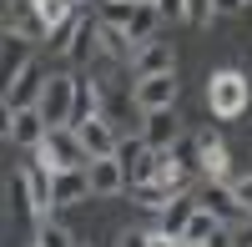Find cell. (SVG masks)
Here are the masks:
<instances>
[{"label": "cell", "mask_w": 252, "mask_h": 247, "mask_svg": "<svg viewBox=\"0 0 252 247\" xmlns=\"http://www.w3.org/2000/svg\"><path fill=\"white\" fill-rule=\"evenodd\" d=\"M46 81H51L46 66L31 56V66L15 76V86H10V91H0V96H10V106H15V111H26V106H40V91H46Z\"/></svg>", "instance_id": "8992f818"}, {"label": "cell", "mask_w": 252, "mask_h": 247, "mask_svg": "<svg viewBox=\"0 0 252 247\" xmlns=\"http://www.w3.org/2000/svg\"><path fill=\"white\" fill-rule=\"evenodd\" d=\"M31 247H40V242H31Z\"/></svg>", "instance_id": "ab89813d"}, {"label": "cell", "mask_w": 252, "mask_h": 247, "mask_svg": "<svg viewBox=\"0 0 252 247\" xmlns=\"http://www.w3.org/2000/svg\"><path fill=\"white\" fill-rule=\"evenodd\" d=\"M35 10H40V20H46V26H56V20H66V15L81 10V0H35Z\"/></svg>", "instance_id": "484cf974"}, {"label": "cell", "mask_w": 252, "mask_h": 247, "mask_svg": "<svg viewBox=\"0 0 252 247\" xmlns=\"http://www.w3.org/2000/svg\"><path fill=\"white\" fill-rule=\"evenodd\" d=\"M71 101H76V76H51L35 111L46 116V126H66L71 121Z\"/></svg>", "instance_id": "277c9868"}, {"label": "cell", "mask_w": 252, "mask_h": 247, "mask_svg": "<svg viewBox=\"0 0 252 247\" xmlns=\"http://www.w3.org/2000/svg\"><path fill=\"white\" fill-rule=\"evenodd\" d=\"M91 197V177L86 167H61L51 177V207H76V202Z\"/></svg>", "instance_id": "5b68a950"}, {"label": "cell", "mask_w": 252, "mask_h": 247, "mask_svg": "<svg viewBox=\"0 0 252 247\" xmlns=\"http://www.w3.org/2000/svg\"><path fill=\"white\" fill-rule=\"evenodd\" d=\"M242 76H247V91H252V61H247V66H242Z\"/></svg>", "instance_id": "8d00e7d4"}, {"label": "cell", "mask_w": 252, "mask_h": 247, "mask_svg": "<svg viewBox=\"0 0 252 247\" xmlns=\"http://www.w3.org/2000/svg\"><path fill=\"white\" fill-rule=\"evenodd\" d=\"M227 187H232V202L242 207V217H252V172H247V177H232Z\"/></svg>", "instance_id": "f546056e"}, {"label": "cell", "mask_w": 252, "mask_h": 247, "mask_svg": "<svg viewBox=\"0 0 252 247\" xmlns=\"http://www.w3.org/2000/svg\"><path fill=\"white\" fill-rule=\"evenodd\" d=\"M202 247H237V232H232V222H222V227H212V237H207Z\"/></svg>", "instance_id": "4dcf8cb0"}, {"label": "cell", "mask_w": 252, "mask_h": 247, "mask_svg": "<svg viewBox=\"0 0 252 247\" xmlns=\"http://www.w3.org/2000/svg\"><path fill=\"white\" fill-rule=\"evenodd\" d=\"M101 116V86H96V81L91 76H76V101H71V121H66V126H86V121H96Z\"/></svg>", "instance_id": "4fadbf2b"}, {"label": "cell", "mask_w": 252, "mask_h": 247, "mask_svg": "<svg viewBox=\"0 0 252 247\" xmlns=\"http://www.w3.org/2000/svg\"><path fill=\"white\" fill-rule=\"evenodd\" d=\"M166 71H177V56H172V46L157 35V40H146V46H136V56H131V76H166Z\"/></svg>", "instance_id": "ba28073f"}, {"label": "cell", "mask_w": 252, "mask_h": 247, "mask_svg": "<svg viewBox=\"0 0 252 247\" xmlns=\"http://www.w3.org/2000/svg\"><path fill=\"white\" fill-rule=\"evenodd\" d=\"M212 227H222V217H212V212L197 202V212H192V222H187L182 237H187V242H207V237H212Z\"/></svg>", "instance_id": "cb8c5ba5"}, {"label": "cell", "mask_w": 252, "mask_h": 247, "mask_svg": "<svg viewBox=\"0 0 252 247\" xmlns=\"http://www.w3.org/2000/svg\"><path fill=\"white\" fill-rule=\"evenodd\" d=\"M177 91H182L177 71H166V76H136L131 101H136L141 111H166V106H177Z\"/></svg>", "instance_id": "3957f363"}, {"label": "cell", "mask_w": 252, "mask_h": 247, "mask_svg": "<svg viewBox=\"0 0 252 247\" xmlns=\"http://www.w3.org/2000/svg\"><path fill=\"white\" fill-rule=\"evenodd\" d=\"M101 51V20L96 15H86V20H81V31H76V40H71V61H76V66H86V61Z\"/></svg>", "instance_id": "ffe728a7"}, {"label": "cell", "mask_w": 252, "mask_h": 247, "mask_svg": "<svg viewBox=\"0 0 252 247\" xmlns=\"http://www.w3.org/2000/svg\"><path fill=\"white\" fill-rule=\"evenodd\" d=\"M131 10H136V0H101L96 20H106V26H121V31H126V20H131Z\"/></svg>", "instance_id": "d4e9b609"}, {"label": "cell", "mask_w": 252, "mask_h": 247, "mask_svg": "<svg viewBox=\"0 0 252 247\" xmlns=\"http://www.w3.org/2000/svg\"><path fill=\"white\" fill-rule=\"evenodd\" d=\"M5 197H10V212H15V217L40 222V207H35V192H31V177H26V167H15V172H10V182H5Z\"/></svg>", "instance_id": "5bb4252c"}, {"label": "cell", "mask_w": 252, "mask_h": 247, "mask_svg": "<svg viewBox=\"0 0 252 247\" xmlns=\"http://www.w3.org/2000/svg\"><path fill=\"white\" fill-rule=\"evenodd\" d=\"M202 136V177L207 182H232V161H227V147H222V136L217 131H197Z\"/></svg>", "instance_id": "8fae6325"}, {"label": "cell", "mask_w": 252, "mask_h": 247, "mask_svg": "<svg viewBox=\"0 0 252 247\" xmlns=\"http://www.w3.org/2000/svg\"><path fill=\"white\" fill-rule=\"evenodd\" d=\"M35 161H46L51 172L61 167H86V147H81V131L76 126H46V141L35 147Z\"/></svg>", "instance_id": "7a4b0ae2"}, {"label": "cell", "mask_w": 252, "mask_h": 247, "mask_svg": "<svg viewBox=\"0 0 252 247\" xmlns=\"http://www.w3.org/2000/svg\"><path fill=\"white\" fill-rule=\"evenodd\" d=\"M166 156H172V167H177V172H187V177H192V172L202 167V136L182 131V136L172 141V147H166Z\"/></svg>", "instance_id": "d6986e66"}, {"label": "cell", "mask_w": 252, "mask_h": 247, "mask_svg": "<svg viewBox=\"0 0 252 247\" xmlns=\"http://www.w3.org/2000/svg\"><path fill=\"white\" fill-rule=\"evenodd\" d=\"M136 5H157V0H136Z\"/></svg>", "instance_id": "f35d334b"}, {"label": "cell", "mask_w": 252, "mask_h": 247, "mask_svg": "<svg viewBox=\"0 0 252 247\" xmlns=\"http://www.w3.org/2000/svg\"><path fill=\"white\" fill-rule=\"evenodd\" d=\"M146 247H177V237H166V232L157 227V232H152V242H146Z\"/></svg>", "instance_id": "d590c367"}, {"label": "cell", "mask_w": 252, "mask_h": 247, "mask_svg": "<svg viewBox=\"0 0 252 247\" xmlns=\"http://www.w3.org/2000/svg\"><path fill=\"white\" fill-rule=\"evenodd\" d=\"M177 247H202V242H187V237H182V242H177Z\"/></svg>", "instance_id": "74e56055"}, {"label": "cell", "mask_w": 252, "mask_h": 247, "mask_svg": "<svg viewBox=\"0 0 252 247\" xmlns=\"http://www.w3.org/2000/svg\"><path fill=\"white\" fill-rule=\"evenodd\" d=\"M182 5H187V0H157V10H161V20H166V15H172V20H182Z\"/></svg>", "instance_id": "e575fe53"}, {"label": "cell", "mask_w": 252, "mask_h": 247, "mask_svg": "<svg viewBox=\"0 0 252 247\" xmlns=\"http://www.w3.org/2000/svg\"><path fill=\"white\" fill-rule=\"evenodd\" d=\"M81 20H86V10H76V15H66V20H56V26H51L46 46H51L56 56H66V51H71V40H76V31H81Z\"/></svg>", "instance_id": "603a6c76"}, {"label": "cell", "mask_w": 252, "mask_h": 247, "mask_svg": "<svg viewBox=\"0 0 252 247\" xmlns=\"http://www.w3.org/2000/svg\"><path fill=\"white\" fill-rule=\"evenodd\" d=\"M31 66V40H20V35H5L0 40V91H10L15 86V76Z\"/></svg>", "instance_id": "7c38bea8"}, {"label": "cell", "mask_w": 252, "mask_h": 247, "mask_svg": "<svg viewBox=\"0 0 252 247\" xmlns=\"http://www.w3.org/2000/svg\"><path fill=\"white\" fill-rule=\"evenodd\" d=\"M141 136H146V147H157V152H166L172 141L182 136V116L166 106V111H146V121H141Z\"/></svg>", "instance_id": "30bf717a"}, {"label": "cell", "mask_w": 252, "mask_h": 247, "mask_svg": "<svg viewBox=\"0 0 252 247\" xmlns=\"http://www.w3.org/2000/svg\"><path fill=\"white\" fill-rule=\"evenodd\" d=\"M212 10L217 15H237V10H247V0H212Z\"/></svg>", "instance_id": "836d02e7"}, {"label": "cell", "mask_w": 252, "mask_h": 247, "mask_svg": "<svg viewBox=\"0 0 252 247\" xmlns=\"http://www.w3.org/2000/svg\"><path fill=\"white\" fill-rule=\"evenodd\" d=\"M35 242H40V247H76V237L61 227V222H51V217L40 222V237H35Z\"/></svg>", "instance_id": "83f0119b"}, {"label": "cell", "mask_w": 252, "mask_h": 247, "mask_svg": "<svg viewBox=\"0 0 252 247\" xmlns=\"http://www.w3.org/2000/svg\"><path fill=\"white\" fill-rule=\"evenodd\" d=\"M146 152H152V147H146V136H131V141H126V136H121V141H116V152H111V156L121 161V167H131V161H141Z\"/></svg>", "instance_id": "4316f807"}, {"label": "cell", "mask_w": 252, "mask_h": 247, "mask_svg": "<svg viewBox=\"0 0 252 247\" xmlns=\"http://www.w3.org/2000/svg\"><path fill=\"white\" fill-rule=\"evenodd\" d=\"M86 177H91V197H116L126 192V167L116 156H91L86 161Z\"/></svg>", "instance_id": "52a82bcc"}, {"label": "cell", "mask_w": 252, "mask_h": 247, "mask_svg": "<svg viewBox=\"0 0 252 247\" xmlns=\"http://www.w3.org/2000/svg\"><path fill=\"white\" fill-rule=\"evenodd\" d=\"M10 126H15V106H10V96H0V141L10 136Z\"/></svg>", "instance_id": "1f68e13d"}, {"label": "cell", "mask_w": 252, "mask_h": 247, "mask_svg": "<svg viewBox=\"0 0 252 247\" xmlns=\"http://www.w3.org/2000/svg\"><path fill=\"white\" fill-rule=\"evenodd\" d=\"M212 0H187V5H182V20H187V26H212Z\"/></svg>", "instance_id": "f1b7e54d"}, {"label": "cell", "mask_w": 252, "mask_h": 247, "mask_svg": "<svg viewBox=\"0 0 252 247\" xmlns=\"http://www.w3.org/2000/svg\"><path fill=\"white\" fill-rule=\"evenodd\" d=\"M157 31H161V10H157V5H136L131 20H126V35H131V46L157 40Z\"/></svg>", "instance_id": "44dd1931"}, {"label": "cell", "mask_w": 252, "mask_h": 247, "mask_svg": "<svg viewBox=\"0 0 252 247\" xmlns=\"http://www.w3.org/2000/svg\"><path fill=\"white\" fill-rule=\"evenodd\" d=\"M192 212H197V192H182V197H172V202L161 207V232L182 242V232H187V222H192Z\"/></svg>", "instance_id": "e0dca14e"}, {"label": "cell", "mask_w": 252, "mask_h": 247, "mask_svg": "<svg viewBox=\"0 0 252 247\" xmlns=\"http://www.w3.org/2000/svg\"><path fill=\"white\" fill-rule=\"evenodd\" d=\"M207 106H212L217 121H237L252 106V91H247L242 66H227V71H217L212 81H207Z\"/></svg>", "instance_id": "6da1fadb"}, {"label": "cell", "mask_w": 252, "mask_h": 247, "mask_svg": "<svg viewBox=\"0 0 252 247\" xmlns=\"http://www.w3.org/2000/svg\"><path fill=\"white\" fill-rule=\"evenodd\" d=\"M10 141L15 147H40V141H46V116H40L35 106H26V111H15V126H10Z\"/></svg>", "instance_id": "ac0fdd59"}, {"label": "cell", "mask_w": 252, "mask_h": 247, "mask_svg": "<svg viewBox=\"0 0 252 247\" xmlns=\"http://www.w3.org/2000/svg\"><path fill=\"white\" fill-rule=\"evenodd\" d=\"M131 192L141 197V207L161 212L172 197H182V192H187V172H166V177H157V182H141V187H131Z\"/></svg>", "instance_id": "9c48e42d"}, {"label": "cell", "mask_w": 252, "mask_h": 247, "mask_svg": "<svg viewBox=\"0 0 252 247\" xmlns=\"http://www.w3.org/2000/svg\"><path fill=\"white\" fill-rule=\"evenodd\" d=\"M116 126L106 116H96V121H86V126H81V147H86V156H111L116 152Z\"/></svg>", "instance_id": "9a60e30c"}, {"label": "cell", "mask_w": 252, "mask_h": 247, "mask_svg": "<svg viewBox=\"0 0 252 247\" xmlns=\"http://www.w3.org/2000/svg\"><path fill=\"white\" fill-rule=\"evenodd\" d=\"M146 242H152V232H131V227L116 237V247H146Z\"/></svg>", "instance_id": "d6a6232c"}, {"label": "cell", "mask_w": 252, "mask_h": 247, "mask_svg": "<svg viewBox=\"0 0 252 247\" xmlns=\"http://www.w3.org/2000/svg\"><path fill=\"white\" fill-rule=\"evenodd\" d=\"M101 56H111V61H121V66H131L136 46H131V35H126L121 26H106V20H101Z\"/></svg>", "instance_id": "7402d4cb"}, {"label": "cell", "mask_w": 252, "mask_h": 247, "mask_svg": "<svg viewBox=\"0 0 252 247\" xmlns=\"http://www.w3.org/2000/svg\"><path fill=\"white\" fill-rule=\"evenodd\" d=\"M197 202H202L212 217H222V222H237V217H242V207L232 202V187H227V182H207V187L197 192Z\"/></svg>", "instance_id": "2e32d148"}]
</instances>
